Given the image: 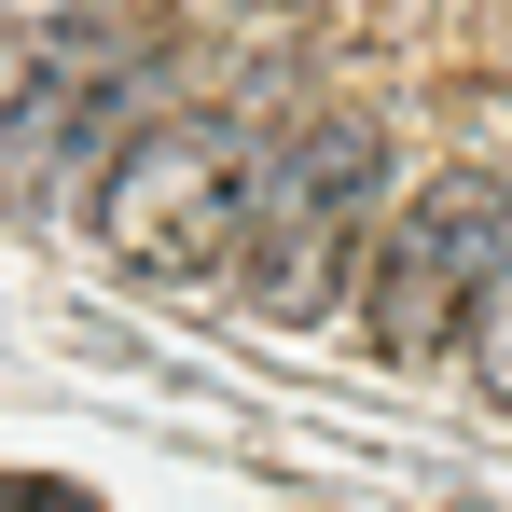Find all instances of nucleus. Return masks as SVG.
<instances>
[{"label":"nucleus","mask_w":512,"mask_h":512,"mask_svg":"<svg viewBox=\"0 0 512 512\" xmlns=\"http://www.w3.org/2000/svg\"><path fill=\"white\" fill-rule=\"evenodd\" d=\"M374 194H388V139H374L360 111L305 125L291 153H263L250 222H236V291H250V319H333L346 277L374 263Z\"/></svg>","instance_id":"f257e3e1"},{"label":"nucleus","mask_w":512,"mask_h":512,"mask_svg":"<svg viewBox=\"0 0 512 512\" xmlns=\"http://www.w3.org/2000/svg\"><path fill=\"white\" fill-rule=\"evenodd\" d=\"M250 180H263V139L250 111H153L111 167H97V236L125 277H222L236 263V222H250Z\"/></svg>","instance_id":"f03ea898"},{"label":"nucleus","mask_w":512,"mask_h":512,"mask_svg":"<svg viewBox=\"0 0 512 512\" xmlns=\"http://www.w3.org/2000/svg\"><path fill=\"white\" fill-rule=\"evenodd\" d=\"M153 111H167V56H153L139 28H111V14H70V28L14 70V97H0V208L84 194Z\"/></svg>","instance_id":"7ed1b4c3"},{"label":"nucleus","mask_w":512,"mask_h":512,"mask_svg":"<svg viewBox=\"0 0 512 512\" xmlns=\"http://www.w3.org/2000/svg\"><path fill=\"white\" fill-rule=\"evenodd\" d=\"M512 250V194L499 167H443L388 222V250L360 263V333H374V360H402V374H429V360H457V333H471V305H485V263Z\"/></svg>","instance_id":"20e7f679"},{"label":"nucleus","mask_w":512,"mask_h":512,"mask_svg":"<svg viewBox=\"0 0 512 512\" xmlns=\"http://www.w3.org/2000/svg\"><path fill=\"white\" fill-rule=\"evenodd\" d=\"M457 346H471V374H485V402H512V250L485 263V305H471V333H457Z\"/></svg>","instance_id":"39448f33"},{"label":"nucleus","mask_w":512,"mask_h":512,"mask_svg":"<svg viewBox=\"0 0 512 512\" xmlns=\"http://www.w3.org/2000/svg\"><path fill=\"white\" fill-rule=\"evenodd\" d=\"M0 512H97L84 485H56V471H0Z\"/></svg>","instance_id":"423d86ee"}]
</instances>
